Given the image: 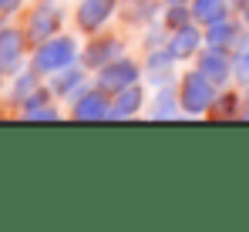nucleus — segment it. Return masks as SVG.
Returning <instances> with one entry per match:
<instances>
[{
	"mask_svg": "<svg viewBox=\"0 0 249 232\" xmlns=\"http://www.w3.org/2000/svg\"><path fill=\"white\" fill-rule=\"evenodd\" d=\"M51 94H57V98H78V94H84V71L71 68V64L61 68V71H54Z\"/></svg>",
	"mask_w": 249,
	"mask_h": 232,
	"instance_id": "obj_8",
	"label": "nucleus"
},
{
	"mask_svg": "<svg viewBox=\"0 0 249 232\" xmlns=\"http://www.w3.org/2000/svg\"><path fill=\"white\" fill-rule=\"evenodd\" d=\"M199 44H202V34H199L192 24H185V27L175 31V37L168 44V54H172V57H189L192 51H199Z\"/></svg>",
	"mask_w": 249,
	"mask_h": 232,
	"instance_id": "obj_11",
	"label": "nucleus"
},
{
	"mask_svg": "<svg viewBox=\"0 0 249 232\" xmlns=\"http://www.w3.org/2000/svg\"><path fill=\"white\" fill-rule=\"evenodd\" d=\"M71 115L78 118V121H91V118H111V101H108L101 91H88V94H78V98H74Z\"/></svg>",
	"mask_w": 249,
	"mask_h": 232,
	"instance_id": "obj_7",
	"label": "nucleus"
},
{
	"mask_svg": "<svg viewBox=\"0 0 249 232\" xmlns=\"http://www.w3.org/2000/svg\"><path fill=\"white\" fill-rule=\"evenodd\" d=\"M135 81H138V68H135L131 61L105 64V68H101V74H98V84H101L105 91H122V88L135 84Z\"/></svg>",
	"mask_w": 249,
	"mask_h": 232,
	"instance_id": "obj_5",
	"label": "nucleus"
},
{
	"mask_svg": "<svg viewBox=\"0 0 249 232\" xmlns=\"http://www.w3.org/2000/svg\"><path fill=\"white\" fill-rule=\"evenodd\" d=\"M142 101H145L142 88H135V84L122 88V91H118V98L111 101V118H128V115H135V111L142 108Z\"/></svg>",
	"mask_w": 249,
	"mask_h": 232,
	"instance_id": "obj_12",
	"label": "nucleus"
},
{
	"mask_svg": "<svg viewBox=\"0 0 249 232\" xmlns=\"http://www.w3.org/2000/svg\"><path fill=\"white\" fill-rule=\"evenodd\" d=\"M232 71L249 81V40H239V57H236V64H232Z\"/></svg>",
	"mask_w": 249,
	"mask_h": 232,
	"instance_id": "obj_17",
	"label": "nucleus"
},
{
	"mask_svg": "<svg viewBox=\"0 0 249 232\" xmlns=\"http://www.w3.org/2000/svg\"><path fill=\"white\" fill-rule=\"evenodd\" d=\"M37 88H41V74H37L34 68H27V71L20 68V71L14 74V84H10V101H14V105H24Z\"/></svg>",
	"mask_w": 249,
	"mask_h": 232,
	"instance_id": "obj_10",
	"label": "nucleus"
},
{
	"mask_svg": "<svg viewBox=\"0 0 249 232\" xmlns=\"http://www.w3.org/2000/svg\"><path fill=\"white\" fill-rule=\"evenodd\" d=\"M0 88H3V74H0Z\"/></svg>",
	"mask_w": 249,
	"mask_h": 232,
	"instance_id": "obj_23",
	"label": "nucleus"
},
{
	"mask_svg": "<svg viewBox=\"0 0 249 232\" xmlns=\"http://www.w3.org/2000/svg\"><path fill=\"white\" fill-rule=\"evenodd\" d=\"M111 10H115V0H81V7H78V27L88 31V34H94L111 17Z\"/></svg>",
	"mask_w": 249,
	"mask_h": 232,
	"instance_id": "obj_6",
	"label": "nucleus"
},
{
	"mask_svg": "<svg viewBox=\"0 0 249 232\" xmlns=\"http://www.w3.org/2000/svg\"><path fill=\"white\" fill-rule=\"evenodd\" d=\"M74 57H78V47H74V40H71V37H47L44 44L34 47V54H31V68H34L37 74H54V71L68 68Z\"/></svg>",
	"mask_w": 249,
	"mask_h": 232,
	"instance_id": "obj_1",
	"label": "nucleus"
},
{
	"mask_svg": "<svg viewBox=\"0 0 249 232\" xmlns=\"http://www.w3.org/2000/svg\"><path fill=\"white\" fill-rule=\"evenodd\" d=\"M232 3H236V7H246V3H249V0H232Z\"/></svg>",
	"mask_w": 249,
	"mask_h": 232,
	"instance_id": "obj_21",
	"label": "nucleus"
},
{
	"mask_svg": "<svg viewBox=\"0 0 249 232\" xmlns=\"http://www.w3.org/2000/svg\"><path fill=\"white\" fill-rule=\"evenodd\" d=\"M189 17H192V7L172 3V7H168V17H165V27H172V31H178V27H185V24H189Z\"/></svg>",
	"mask_w": 249,
	"mask_h": 232,
	"instance_id": "obj_16",
	"label": "nucleus"
},
{
	"mask_svg": "<svg viewBox=\"0 0 249 232\" xmlns=\"http://www.w3.org/2000/svg\"><path fill=\"white\" fill-rule=\"evenodd\" d=\"M118 51H122L118 40H94V44L84 51V64L101 71L105 64H111V57H118Z\"/></svg>",
	"mask_w": 249,
	"mask_h": 232,
	"instance_id": "obj_13",
	"label": "nucleus"
},
{
	"mask_svg": "<svg viewBox=\"0 0 249 232\" xmlns=\"http://www.w3.org/2000/svg\"><path fill=\"white\" fill-rule=\"evenodd\" d=\"M215 105V81H209L202 71H192L182 81V108L189 115H202Z\"/></svg>",
	"mask_w": 249,
	"mask_h": 232,
	"instance_id": "obj_2",
	"label": "nucleus"
},
{
	"mask_svg": "<svg viewBox=\"0 0 249 232\" xmlns=\"http://www.w3.org/2000/svg\"><path fill=\"white\" fill-rule=\"evenodd\" d=\"M243 14H246V24H249V3H246V7H243Z\"/></svg>",
	"mask_w": 249,
	"mask_h": 232,
	"instance_id": "obj_22",
	"label": "nucleus"
},
{
	"mask_svg": "<svg viewBox=\"0 0 249 232\" xmlns=\"http://www.w3.org/2000/svg\"><path fill=\"white\" fill-rule=\"evenodd\" d=\"M31 40L17 27H0V74H17L24 68Z\"/></svg>",
	"mask_w": 249,
	"mask_h": 232,
	"instance_id": "obj_3",
	"label": "nucleus"
},
{
	"mask_svg": "<svg viewBox=\"0 0 249 232\" xmlns=\"http://www.w3.org/2000/svg\"><path fill=\"white\" fill-rule=\"evenodd\" d=\"M20 115H24V118H31V121H44V118H57L61 111H57V108H51V105L44 101V105L31 108V111H20Z\"/></svg>",
	"mask_w": 249,
	"mask_h": 232,
	"instance_id": "obj_19",
	"label": "nucleus"
},
{
	"mask_svg": "<svg viewBox=\"0 0 249 232\" xmlns=\"http://www.w3.org/2000/svg\"><path fill=\"white\" fill-rule=\"evenodd\" d=\"M20 3H24V0H0V20H3V17H10V14H17V10H20Z\"/></svg>",
	"mask_w": 249,
	"mask_h": 232,
	"instance_id": "obj_20",
	"label": "nucleus"
},
{
	"mask_svg": "<svg viewBox=\"0 0 249 232\" xmlns=\"http://www.w3.org/2000/svg\"><path fill=\"white\" fill-rule=\"evenodd\" d=\"M57 24H61V17H57V10H51L47 3H41L34 14H31V20L24 24V34H27V40L37 47V44H44L47 37H54L57 34Z\"/></svg>",
	"mask_w": 249,
	"mask_h": 232,
	"instance_id": "obj_4",
	"label": "nucleus"
},
{
	"mask_svg": "<svg viewBox=\"0 0 249 232\" xmlns=\"http://www.w3.org/2000/svg\"><path fill=\"white\" fill-rule=\"evenodd\" d=\"M206 40L212 44V47H229V44H239V24H232L229 17H222V20L209 24Z\"/></svg>",
	"mask_w": 249,
	"mask_h": 232,
	"instance_id": "obj_14",
	"label": "nucleus"
},
{
	"mask_svg": "<svg viewBox=\"0 0 249 232\" xmlns=\"http://www.w3.org/2000/svg\"><path fill=\"white\" fill-rule=\"evenodd\" d=\"M175 111H178V108H175L172 94H165V91H162V94H159V105L152 108V118H172Z\"/></svg>",
	"mask_w": 249,
	"mask_h": 232,
	"instance_id": "obj_18",
	"label": "nucleus"
},
{
	"mask_svg": "<svg viewBox=\"0 0 249 232\" xmlns=\"http://www.w3.org/2000/svg\"><path fill=\"white\" fill-rule=\"evenodd\" d=\"M192 17L199 24H215L226 17V0H192Z\"/></svg>",
	"mask_w": 249,
	"mask_h": 232,
	"instance_id": "obj_15",
	"label": "nucleus"
},
{
	"mask_svg": "<svg viewBox=\"0 0 249 232\" xmlns=\"http://www.w3.org/2000/svg\"><path fill=\"white\" fill-rule=\"evenodd\" d=\"M199 71L209 81L222 84V81H229V74H232V61L222 54V47H209L206 54H202V61H199Z\"/></svg>",
	"mask_w": 249,
	"mask_h": 232,
	"instance_id": "obj_9",
	"label": "nucleus"
}]
</instances>
